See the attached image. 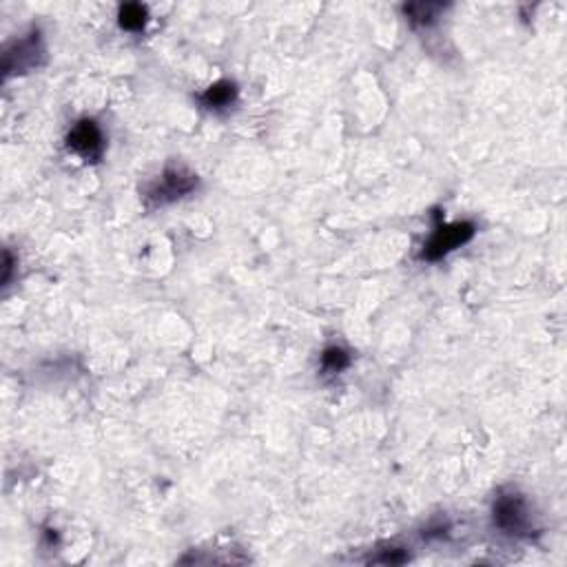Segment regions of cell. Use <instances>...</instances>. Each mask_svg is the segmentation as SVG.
I'll return each mask as SVG.
<instances>
[{"instance_id":"7","label":"cell","mask_w":567,"mask_h":567,"mask_svg":"<svg viewBox=\"0 0 567 567\" xmlns=\"http://www.w3.org/2000/svg\"><path fill=\"white\" fill-rule=\"evenodd\" d=\"M441 5L435 3H415L406 7V16L415 24H430L437 21V14L441 12Z\"/></svg>"},{"instance_id":"1","label":"cell","mask_w":567,"mask_h":567,"mask_svg":"<svg viewBox=\"0 0 567 567\" xmlns=\"http://www.w3.org/2000/svg\"><path fill=\"white\" fill-rule=\"evenodd\" d=\"M492 516H495V525L512 536H524L532 527L530 507H527L524 496L516 495V492L496 496Z\"/></svg>"},{"instance_id":"8","label":"cell","mask_w":567,"mask_h":567,"mask_svg":"<svg viewBox=\"0 0 567 567\" xmlns=\"http://www.w3.org/2000/svg\"><path fill=\"white\" fill-rule=\"evenodd\" d=\"M322 364H324L328 372H341L348 364H351V357H348L346 351L332 346L324 351V355H322Z\"/></svg>"},{"instance_id":"4","label":"cell","mask_w":567,"mask_h":567,"mask_svg":"<svg viewBox=\"0 0 567 567\" xmlns=\"http://www.w3.org/2000/svg\"><path fill=\"white\" fill-rule=\"evenodd\" d=\"M67 144L69 149H73V151H76L78 156H82L84 160H98L104 147L101 129H98V124L93 120L78 122L76 127L72 129V133H69Z\"/></svg>"},{"instance_id":"3","label":"cell","mask_w":567,"mask_h":567,"mask_svg":"<svg viewBox=\"0 0 567 567\" xmlns=\"http://www.w3.org/2000/svg\"><path fill=\"white\" fill-rule=\"evenodd\" d=\"M196 187H197V180L193 173L184 171V168H167L164 176L160 178V182H156L151 187L149 197L160 204L173 202V200H178V197L191 193Z\"/></svg>"},{"instance_id":"6","label":"cell","mask_w":567,"mask_h":567,"mask_svg":"<svg viewBox=\"0 0 567 567\" xmlns=\"http://www.w3.org/2000/svg\"><path fill=\"white\" fill-rule=\"evenodd\" d=\"M235 96H237L235 84L222 81V82L213 84L211 89H207V93L202 96V102L207 104L208 109H224V107H231V102L235 101Z\"/></svg>"},{"instance_id":"2","label":"cell","mask_w":567,"mask_h":567,"mask_svg":"<svg viewBox=\"0 0 567 567\" xmlns=\"http://www.w3.org/2000/svg\"><path fill=\"white\" fill-rule=\"evenodd\" d=\"M472 235H475V226L470 222H456L439 226L435 231V235L430 237V242L426 244L424 257L426 260H439V257L459 248L461 244L470 242Z\"/></svg>"},{"instance_id":"5","label":"cell","mask_w":567,"mask_h":567,"mask_svg":"<svg viewBox=\"0 0 567 567\" xmlns=\"http://www.w3.org/2000/svg\"><path fill=\"white\" fill-rule=\"evenodd\" d=\"M43 56L41 41H38V34H32L29 38H23L14 44V49H7L5 53L3 69L5 73L12 72H24V69H32L38 64V58Z\"/></svg>"},{"instance_id":"9","label":"cell","mask_w":567,"mask_h":567,"mask_svg":"<svg viewBox=\"0 0 567 567\" xmlns=\"http://www.w3.org/2000/svg\"><path fill=\"white\" fill-rule=\"evenodd\" d=\"M147 23V12L140 5H124L120 9V24L124 29H140Z\"/></svg>"}]
</instances>
